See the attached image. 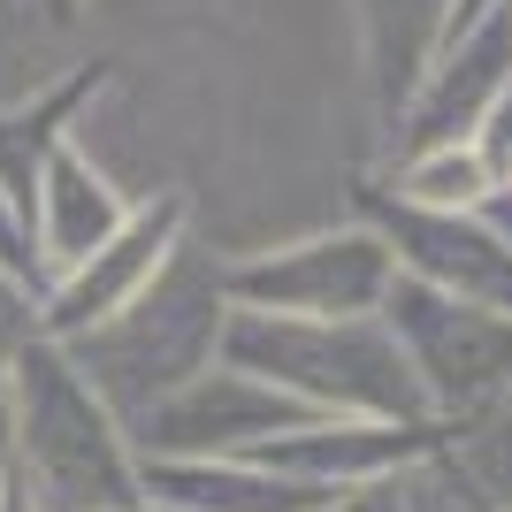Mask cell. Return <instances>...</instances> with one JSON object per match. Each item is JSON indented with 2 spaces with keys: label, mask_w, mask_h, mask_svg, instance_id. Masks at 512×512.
Segmentation results:
<instances>
[{
  "label": "cell",
  "mask_w": 512,
  "mask_h": 512,
  "mask_svg": "<svg viewBox=\"0 0 512 512\" xmlns=\"http://www.w3.org/2000/svg\"><path fill=\"white\" fill-rule=\"evenodd\" d=\"M482 214H490L497 230H505V237H512V214H505V207H497V192H490V207H482Z\"/></svg>",
  "instance_id": "obj_20"
},
{
  "label": "cell",
  "mask_w": 512,
  "mask_h": 512,
  "mask_svg": "<svg viewBox=\"0 0 512 512\" xmlns=\"http://www.w3.org/2000/svg\"><path fill=\"white\" fill-rule=\"evenodd\" d=\"M130 512H161V505H130Z\"/></svg>",
  "instance_id": "obj_24"
},
{
  "label": "cell",
  "mask_w": 512,
  "mask_h": 512,
  "mask_svg": "<svg viewBox=\"0 0 512 512\" xmlns=\"http://www.w3.org/2000/svg\"><path fill=\"white\" fill-rule=\"evenodd\" d=\"M39 337V291L16 276H0V390H8V367H16V352Z\"/></svg>",
  "instance_id": "obj_16"
},
{
  "label": "cell",
  "mask_w": 512,
  "mask_h": 512,
  "mask_svg": "<svg viewBox=\"0 0 512 512\" xmlns=\"http://www.w3.org/2000/svg\"><path fill=\"white\" fill-rule=\"evenodd\" d=\"M512 92V0L497 16L467 23L459 39H444L428 54L421 85L398 107V153H436V146H474L482 123L497 115V100Z\"/></svg>",
  "instance_id": "obj_9"
},
{
  "label": "cell",
  "mask_w": 512,
  "mask_h": 512,
  "mask_svg": "<svg viewBox=\"0 0 512 512\" xmlns=\"http://www.w3.org/2000/svg\"><path fill=\"white\" fill-rule=\"evenodd\" d=\"M123 184L85 153V138H69L39 176V199H31V253H39V291L54 276H69L77 260H92L107 237L123 230Z\"/></svg>",
  "instance_id": "obj_11"
},
{
  "label": "cell",
  "mask_w": 512,
  "mask_h": 512,
  "mask_svg": "<svg viewBox=\"0 0 512 512\" xmlns=\"http://www.w3.org/2000/svg\"><path fill=\"white\" fill-rule=\"evenodd\" d=\"M0 512H46L39 497L23 490V474H16V467H8V482H0Z\"/></svg>",
  "instance_id": "obj_19"
},
{
  "label": "cell",
  "mask_w": 512,
  "mask_h": 512,
  "mask_svg": "<svg viewBox=\"0 0 512 512\" xmlns=\"http://www.w3.org/2000/svg\"><path fill=\"white\" fill-rule=\"evenodd\" d=\"M360 222L383 237L390 268L406 283H428V291H444L459 306H482V314L512 321V237L490 214H428V207L390 199L383 184H367Z\"/></svg>",
  "instance_id": "obj_6"
},
{
  "label": "cell",
  "mask_w": 512,
  "mask_h": 512,
  "mask_svg": "<svg viewBox=\"0 0 512 512\" xmlns=\"http://www.w3.org/2000/svg\"><path fill=\"white\" fill-rule=\"evenodd\" d=\"M321 421L299 398L237 375V367H207L199 383H184L169 406H153L138 428H123L138 459H245L268 436H291V428Z\"/></svg>",
  "instance_id": "obj_8"
},
{
  "label": "cell",
  "mask_w": 512,
  "mask_h": 512,
  "mask_svg": "<svg viewBox=\"0 0 512 512\" xmlns=\"http://www.w3.org/2000/svg\"><path fill=\"white\" fill-rule=\"evenodd\" d=\"M337 512H367V497H352V505H337Z\"/></svg>",
  "instance_id": "obj_22"
},
{
  "label": "cell",
  "mask_w": 512,
  "mask_h": 512,
  "mask_svg": "<svg viewBox=\"0 0 512 512\" xmlns=\"http://www.w3.org/2000/svg\"><path fill=\"white\" fill-rule=\"evenodd\" d=\"M0 436H8V467L46 512H130L146 505L138 490V451L123 421L92 398L62 344L31 337L8 367L0 390Z\"/></svg>",
  "instance_id": "obj_1"
},
{
  "label": "cell",
  "mask_w": 512,
  "mask_h": 512,
  "mask_svg": "<svg viewBox=\"0 0 512 512\" xmlns=\"http://www.w3.org/2000/svg\"><path fill=\"white\" fill-rule=\"evenodd\" d=\"M222 367L299 398L321 421H398L428 428L421 383L398 360V344L375 314L367 321H276V314H230Z\"/></svg>",
  "instance_id": "obj_3"
},
{
  "label": "cell",
  "mask_w": 512,
  "mask_h": 512,
  "mask_svg": "<svg viewBox=\"0 0 512 512\" xmlns=\"http://www.w3.org/2000/svg\"><path fill=\"white\" fill-rule=\"evenodd\" d=\"M0 482H8V436H0Z\"/></svg>",
  "instance_id": "obj_21"
},
{
  "label": "cell",
  "mask_w": 512,
  "mask_h": 512,
  "mask_svg": "<svg viewBox=\"0 0 512 512\" xmlns=\"http://www.w3.org/2000/svg\"><path fill=\"white\" fill-rule=\"evenodd\" d=\"M375 321L390 329L398 360L413 367L421 383V406L436 428L467 421V413L497 406L512 390V321L505 314H482V306H459L428 283H390Z\"/></svg>",
  "instance_id": "obj_4"
},
{
  "label": "cell",
  "mask_w": 512,
  "mask_h": 512,
  "mask_svg": "<svg viewBox=\"0 0 512 512\" xmlns=\"http://www.w3.org/2000/svg\"><path fill=\"white\" fill-rule=\"evenodd\" d=\"M192 237V199L184 192H153V199H130L123 230L107 237L92 260H77L69 276H54L39 291V337L46 344H77L92 337L100 321H115L138 291H146L161 268H169V253Z\"/></svg>",
  "instance_id": "obj_7"
},
{
  "label": "cell",
  "mask_w": 512,
  "mask_h": 512,
  "mask_svg": "<svg viewBox=\"0 0 512 512\" xmlns=\"http://www.w3.org/2000/svg\"><path fill=\"white\" fill-rule=\"evenodd\" d=\"M92 100H100V69H77L62 85H46L39 100L0 107V199L16 207L23 230H31V199H39L46 161L77 138V115H85Z\"/></svg>",
  "instance_id": "obj_13"
},
{
  "label": "cell",
  "mask_w": 512,
  "mask_h": 512,
  "mask_svg": "<svg viewBox=\"0 0 512 512\" xmlns=\"http://www.w3.org/2000/svg\"><path fill=\"white\" fill-rule=\"evenodd\" d=\"M0 276H16V283H31L39 291V253H31V230L16 222V207L0 199Z\"/></svg>",
  "instance_id": "obj_17"
},
{
  "label": "cell",
  "mask_w": 512,
  "mask_h": 512,
  "mask_svg": "<svg viewBox=\"0 0 512 512\" xmlns=\"http://www.w3.org/2000/svg\"><path fill=\"white\" fill-rule=\"evenodd\" d=\"M436 459H444V474L459 482V497H467L474 512H512V390L497 406L451 421Z\"/></svg>",
  "instance_id": "obj_14"
},
{
  "label": "cell",
  "mask_w": 512,
  "mask_h": 512,
  "mask_svg": "<svg viewBox=\"0 0 512 512\" xmlns=\"http://www.w3.org/2000/svg\"><path fill=\"white\" fill-rule=\"evenodd\" d=\"M444 444V428H398V421H306L291 436H268L253 444L245 459L299 490H321V497H375L383 482H398L406 467H421L428 451Z\"/></svg>",
  "instance_id": "obj_10"
},
{
  "label": "cell",
  "mask_w": 512,
  "mask_h": 512,
  "mask_svg": "<svg viewBox=\"0 0 512 512\" xmlns=\"http://www.w3.org/2000/svg\"><path fill=\"white\" fill-rule=\"evenodd\" d=\"M222 329H230V299H222V260L207 245H176L169 268L138 291L115 321H100L92 337L62 344L77 375L92 383L107 413L138 428L153 406H169L184 383H199L207 367H222Z\"/></svg>",
  "instance_id": "obj_2"
},
{
  "label": "cell",
  "mask_w": 512,
  "mask_h": 512,
  "mask_svg": "<svg viewBox=\"0 0 512 512\" xmlns=\"http://www.w3.org/2000/svg\"><path fill=\"white\" fill-rule=\"evenodd\" d=\"M383 192L428 214H482L497 176L482 169L474 146H436V153H398V184H383Z\"/></svg>",
  "instance_id": "obj_15"
},
{
  "label": "cell",
  "mask_w": 512,
  "mask_h": 512,
  "mask_svg": "<svg viewBox=\"0 0 512 512\" xmlns=\"http://www.w3.org/2000/svg\"><path fill=\"white\" fill-rule=\"evenodd\" d=\"M497 8H505V0H451V8H444V39H459V31H467V23L497 16ZM444 39H436V46H444Z\"/></svg>",
  "instance_id": "obj_18"
},
{
  "label": "cell",
  "mask_w": 512,
  "mask_h": 512,
  "mask_svg": "<svg viewBox=\"0 0 512 512\" xmlns=\"http://www.w3.org/2000/svg\"><path fill=\"white\" fill-rule=\"evenodd\" d=\"M138 490L161 512H337L352 497L299 490L253 459H138Z\"/></svg>",
  "instance_id": "obj_12"
},
{
  "label": "cell",
  "mask_w": 512,
  "mask_h": 512,
  "mask_svg": "<svg viewBox=\"0 0 512 512\" xmlns=\"http://www.w3.org/2000/svg\"><path fill=\"white\" fill-rule=\"evenodd\" d=\"M390 283H398V268L367 222H337V230L291 237L268 253L222 260L230 314H276V321H367Z\"/></svg>",
  "instance_id": "obj_5"
},
{
  "label": "cell",
  "mask_w": 512,
  "mask_h": 512,
  "mask_svg": "<svg viewBox=\"0 0 512 512\" xmlns=\"http://www.w3.org/2000/svg\"><path fill=\"white\" fill-rule=\"evenodd\" d=\"M46 8H54V16H69V0H46Z\"/></svg>",
  "instance_id": "obj_23"
}]
</instances>
